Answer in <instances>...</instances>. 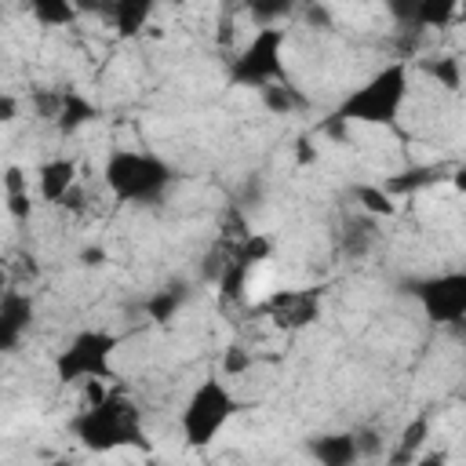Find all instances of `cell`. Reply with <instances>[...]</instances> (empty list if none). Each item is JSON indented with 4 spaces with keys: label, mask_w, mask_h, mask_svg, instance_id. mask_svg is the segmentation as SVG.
<instances>
[{
    "label": "cell",
    "mask_w": 466,
    "mask_h": 466,
    "mask_svg": "<svg viewBox=\"0 0 466 466\" xmlns=\"http://www.w3.org/2000/svg\"><path fill=\"white\" fill-rule=\"evenodd\" d=\"M73 437L95 451V455H109V451H146L149 437L142 426V408L124 393V390H109L98 404L80 408V415L73 419Z\"/></svg>",
    "instance_id": "1"
},
{
    "label": "cell",
    "mask_w": 466,
    "mask_h": 466,
    "mask_svg": "<svg viewBox=\"0 0 466 466\" xmlns=\"http://www.w3.org/2000/svg\"><path fill=\"white\" fill-rule=\"evenodd\" d=\"M411 91V66L408 58H393L379 66L368 80H360L335 109V116L350 124H368V127H397L400 109Z\"/></svg>",
    "instance_id": "2"
},
{
    "label": "cell",
    "mask_w": 466,
    "mask_h": 466,
    "mask_svg": "<svg viewBox=\"0 0 466 466\" xmlns=\"http://www.w3.org/2000/svg\"><path fill=\"white\" fill-rule=\"evenodd\" d=\"M240 411V397L229 390V382L222 375H208L200 379L182 411H178V430H182V444L193 451H204L218 441V433L226 430V422Z\"/></svg>",
    "instance_id": "3"
},
{
    "label": "cell",
    "mask_w": 466,
    "mask_h": 466,
    "mask_svg": "<svg viewBox=\"0 0 466 466\" xmlns=\"http://www.w3.org/2000/svg\"><path fill=\"white\" fill-rule=\"evenodd\" d=\"M102 182L120 204H157L175 182V171L157 153L113 149L102 164Z\"/></svg>",
    "instance_id": "4"
},
{
    "label": "cell",
    "mask_w": 466,
    "mask_h": 466,
    "mask_svg": "<svg viewBox=\"0 0 466 466\" xmlns=\"http://www.w3.org/2000/svg\"><path fill=\"white\" fill-rule=\"evenodd\" d=\"M284 44H288V33L280 25H258L244 40V47L229 58V84L233 87H248V91H262L269 84H284L288 80Z\"/></svg>",
    "instance_id": "5"
},
{
    "label": "cell",
    "mask_w": 466,
    "mask_h": 466,
    "mask_svg": "<svg viewBox=\"0 0 466 466\" xmlns=\"http://www.w3.org/2000/svg\"><path fill=\"white\" fill-rule=\"evenodd\" d=\"M120 350V339L106 328H84L76 331L55 357V379L62 386H80V382H109L113 379V353Z\"/></svg>",
    "instance_id": "6"
},
{
    "label": "cell",
    "mask_w": 466,
    "mask_h": 466,
    "mask_svg": "<svg viewBox=\"0 0 466 466\" xmlns=\"http://www.w3.org/2000/svg\"><path fill=\"white\" fill-rule=\"evenodd\" d=\"M415 302L422 306L430 324H462L466 320V273L462 269H448V273H433L411 284Z\"/></svg>",
    "instance_id": "7"
},
{
    "label": "cell",
    "mask_w": 466,
    "mask_h": 466,
    "mask_svg": "<svg viewBox=\"0 0 466 466\" xmlns=\"http://www.w3.org/2000/svg\"><path fill=\"white\" fill-rule=\"evenodd\" d=\"M262 309L277 320V328H288V331H299L306 324L317 320L320 313V291L317 288H302V291H277L273 299L262 302Z\"/></svg>",
    "instance_id": "8"
},
{
    "label": "cell",
    "mask_w": 466,
    "mask_h": 466,
    "mask_svg": "<svg viewBox=\"0 0 466 466\" xmlns=\"http://www.w3.org/2000/svg\"><path fill=\"white\" fill-rule=\"evenodd\" d=\"M33 317H36V306H33V299L25 291L11 288V291L0 295V357L22 346Z\"/></svg>",
    "instance_id": "9"
},
{
    "label": "cell",
    "mask_w": 466,
    "mask_h": 466,
    "mask_svg": "<svg viewBox=\"0 0 466 466\" xmlns=\"http://www.w3.org/2000/svg\"><path fill=\"white\" fill-rule=\"evenodd\" d=\"M76 175H80V167H76V160H69V157H51V160H44V164L36 167V197H40L44 204H62L66 193L76 186Z\"/></svg>",
    "instance_id": "10"
},
{
    "label": "cell",
    "mask_w": 466,
    "mask_h": 466,
    "mask_svg": "<svg viewBox=\"0 0 466 466\" xmlns=\"http://www.w3.org/2000/svg\"><path fill=\"white\" fill-rule=\"evenodd\" d=\"M309 455L317 459V466H357V462H360L357 437H353L350 430L309 437Z\"/></svg>",
    "instance_id": "11"
},
{
    "label": "cell",
    "mask_w": 466,
    "mask_h": 466,
    "mask_svg": "<svg viewBox=\"0 0 466 466\" xmlns=\"http://www.w3.org/2000/svg\"><path fill=\"white\" fill-rule=\"evenodd\" d=\"M95 120H98V106H95L87 95H80V91L66 87V91H62V98H58L55 127H58L62 135H76L80 127H87V124H95Z\"/></svg>",
    "instance_id": "12"
},
{
    "label": "cell",
    "mask_w": 466,
    "mask_h": 466,
    "mask_svg": "<svg viewBox=\"0 0 466 466\" xmlns=\"http://www.w3.org/2000/svg\"><path fill=\"white\" fill-rule=\"evenodd\" d=\"M106 15H109L116 36L127 40V36H138V33L146 29V22H149V15H153V4H149V0H120V4L106 7Z\"/></svg>",
    "instance_id": "13"
},
{
    "label": "cell",
    "mask_w": 466,
    "mask_h": 466,
    "mask_svg": "<svg viewBox=\"0 0 466 466\" xmlns=\"http://www.w3.org/2000/svg\"><path fill=\"white\" fill-rule=\"evenodd\" d=\"M444 175H441L437 164H419V167H408V171H397V175L382 178V189L397 200V197H411V193H419V189H426V186H433Z\"/></svg>",
    "instance_id": "14"
},
{
    "label": "cell",
    "mask_w": 466,
    "mask_h": 466,
    "mask_svg": "<svg viewBox=\"0 0 466 466\" xmlns=\"http://www.w3.org/2000/svg\"><path fill=\"white\" fill-rule=\"evenodd\" d=\"M426 437H430V415H415V419L400 430L397 448H393V455H390V466H408V462L419 455V448L426 444Z\"/></svg>",
    "instance_id": "15"
},
{
    "label": "cell",
    "mask_w": 466,
    "mask_h": 466,
    "mask_svg": "<svg viewBox=\"0 0 466 466\" xmlns=\"http://www.w3.org/2000/svg\"><path fill=\"white\" fill-rule=\"evenodd\" d=\"M262 95V106L269 109V113H277V116H291V113H302L306 106H309V98L295 87V84H269V87H262L258 91Z\"/></svg>",
    "instance_id": "16"
},
{
    "label": "cell",
    "mask_w": 466,
    "mask_h": 466,
    "mask_svg": "<svg viewBox=\"0 0 466 466\" xmlns=\"http://www.w3.org/2000/svg\"><path fill=\"white\" fill-rule=\"evenodd\" d=\"M459 4L455 0H422L415 7H408V18L419 25V29H444L451 18H455Z\"/></svg>",
    "instance_id": "17"
},
{
    "label": "cell",
    "mask_w": 466,
    "mask_h": 466,
    "mask_svg": "<svg viewBox=\"0 0 466 466\" xmlns=\"http://www.w3.org/2000/svg\"><path fill=\"white\" fill-rule=\"evenodd\" d=\"M182 302H186V288H182V284L160 288V291H153V295L146 299V317H149L153 324H167V320L182 309Z\"/></svg>",
    "instance_id": "18"
},
{
    "label": "cell",
    "mask_w": 466,
    "mask_h": 466,
    "mask_svg": "<svg viewBox=\"0 0 466 466\" xmlns=\"http://www.w3.org/2000/svg\"><path fill=\"white\" fill-rule=\"evenodd\" d=\"M353 200L360 204L364 215H379V218H393V215H397V200H393L379 182L353 186Z\"/></svg>",
    "instance_id": "19"
},
{
    "label": "cell",
    "mask_w": 466,
    "mask_h": 466,
    "mask_svg": "<svg viewBox=\"0 0 466 466\" xmlns=\"http://www.w3.org/2000/svg\"><path fill=\"white\" fill-rule=\"evenodd\" d=\"M29 15H33V22H40L44 29H62V25L76 22L80 11H76L69 0H36V4H29Z\"/></svg>",
    "instance_id": "20"
},
{
    "label": "cell",
    "mask_w": 466,
    "mask_h": 466,
    "mask_svg": "<svg viewBox=\"0 0 466 466\" xmlns=\"http://www.w3.org/2000/svg\"><path fill=\"white\" fill-rule=\"evenodd\" d=\"M273 255V240L266 237V233H244L240 237V244L233 248V258L240 262V266H258V262H266Z\"/></svg>",
    "instance_id": "21"
},
{
    "label": "cell",
    "mask_w": 466,
    "mask_h": 466,
    "mask_svg": "<svg viewBox=\"0 0 466 466\" xmlns=\"http://www.w3.org/2000/svg\"><path fill=\"white\" fill-rule=\"evenodd\" d=\"M248 273H251V269H248V266H240L233 255L222 262V273H218V295H222V302H240Z\"/></svg>",
    "instance_id": "22"
},
{
    "label": "cell",
    "mask_w": 466,
    "mask_h": 466,
    "mask_svg": "<svg viewBox=\"0 0 466 466\" xmlns=\"http://www.w3.org/2000/svg\"><path fill=\"white\" fill-rule=\"evenodd\" d=\"M422 69L430 76H437L444 91H459V84H462V62L455 55H441L437 62H422Z\"/></svg>",
    "instance_id": "23"
},
{
    "label": "cell",
    "mask_w": 466,
    "mask_h": 466,
    "mask_svg": "<svg viewBox=\"0 0 466 466\" xmlns=\"http://www.w3.org/2000/svg\"><path fill=\"white\" fill-rule=\"evenodd\" d=\"M251 368V353L244 350V346H226V353H222V379H240L244 371Z\"/></svg>",
    "instance_id": "24"
},
{
    "label": "cell",
    "mask_w": 466,
    "mask_h": 466,
    "mask_svg": "<svg viewBox=\"0 0 466 466\" xmlns=\"http://www.w3.org/2000/svg\"><path fill=\"white\" fill-rule=\"evenodd\" d=\"M4 208H7V215L15 222H29L36 204H33V193L29 189H15V193H4Z\"/></svg>",
    "instance_id": "25"
},
{
    "label": "cell",
    "mask_w": 466,
    "mask_h": 466,
    "mask_svg": "<svg viewBox=\"0 0 466 466\" xmlns=\"http://www.w3.org/2000/svg\"><path fill=\"white\" fill-rule=\"evenodd\" d=\"M58 98H62V91H36L33 95V106H36V113L44 120H55L58 116Z\"/></svg>",
    "instance_id": "26"
},
{
    "label": "cell",
    "mask_w": 466,
    "mask_h": 466,
    "mask_svg": "<svg viewBox=\"0 0 466 466\" xmlns=\"http://www.w3.org/2000/svg\"><path fill=\"white\" fill-rule=\"evenodd\" d=\"M353 437H357V451H360V459H375V455L382 451V437H379L375 430H357Z\"/></svg>",
    "instance_id": "27"
},
{
    "label": "cell",
    "mask_w": 466,
    "mask_h": 466,
    "mask_svg": "<svg viewBox=\"0 0 466 466\" xmlns=\"http://www.w3.org/2000/svg\"><path fill=\"white\" fill-rule=\"evenodd\" d=\"M15 189H29V175H25V167L7 164L4 167V193H15Z\"/></svg>",
    "instance_id": "28"
},
{
    "label": "cell",
    "mask_w": 466,
    "mask_h": 466,
    "mask_svg": "<svg viewBox=\"0 0 466 466\" xmlns=\"http://www.w3.org/2000/svg\"><path fill=\"white\" fill-rule=\"evenodd\" d=\"M448 448H430V451H422V455H415L408 466H448Z\"/></svg>",
    "instance_id": "29"
},
{
    "label": "cell",
    "mask_w": 466,
    "mask_h": 466,
    "mask_svg": "<svg viewBox=\"0 0 466 466\" xmlns=\"http://www.w3.org/2000/svg\"><path fill=\"white\" fill-rule=\"evenodd\" d=\"M15 116H18V98L7 95V91H0V124H11Z\"/></svg>",
    "instance_id": "30"
},
{
    "label": "cell",
    "mask_w": 466,
    "mask_h": 466,
    "mask_svg": "<svg viewBox=\"0 0 466 466\" xmlns=\"http://www.w3.org/2000/svg\"><path fill=\"white\" fill-rule=\"evenodd\" d=\"M317 157H320V149H313L309 138H299V142H295V160H299V164H313Z\"/></svg>",
    "instance_id": "31"
},
{
    "label": "cell",
    "mask_w": 466,
    "mask_h": 466,
    "mask_svg": "<svg viewBox=\"0 0 466 466\" xmlns=\"http://www.w3.org/2000/svg\"><path fill=\"white\" fill-rule=\"evenodd\" d=\"M80 258H84L87 266H102V262H106V251H102V248H84Z\"/></svg>",
    "instance_id": "32"
},
{
    "label": "cell",
    "mask_w": 466,
    "mask_h": 466,
    "mask_svg": "<svg viewBox=\"0 0 466 466\" xmlns=\"http://www.w3.org/2000/svg\"><path fill=\"white\" fill-rule=\"evenodd\" d=\"M306 18H309L313 25H328V22H331V15H328L324 7H309V11H306Z\"/></svg>",
    "instance_id": "33"
},
{
    "label": "cell",
    "mask_w": 466,
    "mask_h": 466,
    "mask_svg": "<svg viewBox=\"0 0 466 466\" xmlns=\"http://www.w3.org/2000/svg\"><path fill=\"white\" fill-rule=\"evenodd\" d=\"M4 291H11V273H7V266L0 262V295H4Z\"/></svg>",
    "instance_id": "34"
},
{
    "label": "cell",
    "mask_w": 466,
    "mask_h": 466,
    "mask_svg": "<svg viewBox=\"0 0 466 466\" xmlns=\"http://www.w3.org/2000/svg\"><path fill=\"white\" fill-rule=\"evenodd\" d=\"M55 466H76L73 459H55Z\"/></svg>",
    "instance_id": "35"
}]
</instances>
